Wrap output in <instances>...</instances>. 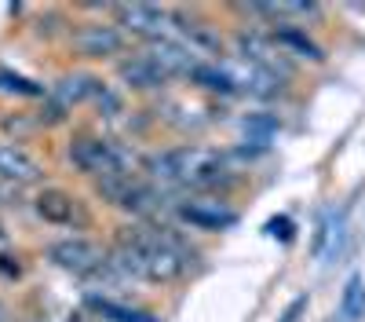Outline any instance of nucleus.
I'll return each mask as SVG.
<instances>
[{"label": "nucleus", "mask_w": 365, "mask_h": 322, "mask_svg": "<svg viewBox=\"0 0 365 322\" xmlns=\"http://www.w3.org/2000/svg\"><path fill=\"white\" fill-rule=\"evenodd\" d=\"M223 172V158L216 151L201 146H175V151L150 158V176L161 183H182V187H208Z\"/></svg>", "instance_id": "obj_2"}, {"label": "nucleus", "mask_w": 365, "mask_h": 322, "mask_svg": "<svg viewBox=\"0 0 365 322\" xmlns=\"http://www.w3.org/2000/svg\"><path fill=\"white\" fill-rule=\"evenodd\" d=\"M70 322H103V318H91V315H73Z\"/></svg>", "instance_id": "obj_23"}, {"label": "nucleus", "mask_w": 365, "mask_h": 322, "mask_svg": "<svg viewBox=\"0 0 365 322\" xmlns=\"http://www.w3.org/2000/svg\"><path fill=\"white\" fill-rule=\"evenodd\" d=\"M0 92H8V96H41L44 88L34 84L29 77H19L11 70H0Z\"/></svg>", "instance_id": "obj_18"}, {"label": "nucleus", "mask_w": 365, "mask_h": 322, "mask_svg": "<svg viewBox=\"0 0 365 322\" xmlns=\"http://www.w3.org/2000/svg\"><path fill=\"white\" fill-rule=\"evenodd\" d=\"M113 263L143 282H172L190 268V249L168 227H125L117 234Z\"/></svg>", "instance_id": "obj_1"}, {"label": "nucleus", "mask_w": 365, "mask_h": 322, "mask_svg": "<svg viewBox=\"0 0 365 322\" xmlns=\"http://www.w3.org/2000/svg\"><path fill=\"white\" fill-rule=\"evenodd\" d=\"M113 15H117V29L135 34V37H150V41H161L165 26H168V11L158 4H120L113 8Z\"/></svg>", "instance_id": "obj_8"}, {"label": "nucleus", "mask_w": 365, "mask_h": 322, "mask_svg": "<svg viewBox=\"0 0 365 322\" xmlns=\"http://www.w3.org/2000/svg\"><path fill=\"white\" fill-rule=\"evenodd\" d=\"M44 176V165L22 143H0V180L11 187H29Z\"/></svg>", "instance_id": "obj_9"}, {"label": "nucleus", "mask_w": 365, "mask_h": 322, "mask_svg": "<svg viewBox=\"0 0 365 322\" xmlns=\"http://www.w3.org/2000/svg\"><path fill=\"white\" fill-rule=\"evenodd\" d=\"M70 44L81 59H110L125 48V34L110 22H81L70 34Z\"/></svg>", "instance_id": "obj_5"}, {"label": "nucleus", "mask_w": 365, "mask_h": 322, "mask_svg": "<svg viewBox=\"0 0 365 322\" xmlns=\"http://www.w3.org/2000/svg\"><path fill=\"white\" fill-rule=\"evenodd\" d=\"M48 256L55 260V268H63L70 275H96L106 256L96 242H88V238H63V242H55L48 249Z\"/></svg>", "instance_id": "obj_6"}, {"label": "nucleus", "mask_w": 365, "mask_h": 322, "mask_svg": "<svg viewBox=\"0 0 365 322\" xmlns=\"http://www.w3.org/2000/svg\"><path fill=\"white\" fill-rule=\"evenodd\" d=\"M4 198H11V183H4V180H0V201H4Z\"/></svg>", "instance_id": "obj_22"}, {"label": "nucleus", "mask_w": 365, "mask_h": 322, "mask_svg": "<svg viewBox=\"0 0 365 322\" xmlns=\"http://www.w3.org/2000/svg\"><path fill=\"white\" fill-rule=\"evenodd\" d=\"M347 242V223H344V213H325L322 216V227H318V238H314V253L332 260V256H340Z\"/></svg>", "instance_id": "obj_12"}, {"label": "nucleus", "mask_w": 365, "mask_h": 322, "mask_svg": "<svg viewBox=\"0 0 365 322\" xmlns=\"http://www.w3.org/2000/svg\"><path fill=\"white\" fill-rule=\"evenodd\" d=\"M120 81H128L132 88H158V84L168 81V74L154 63V59L135 55V59H128V63L120 66Z\"/></svg>", "instance_id": "obj_13"}, {"label": "nucleus", "mask_w": 365, "mask_h": 322, "mask_svg": "<svg viewBox=\"0 0 365 322\" xmlns=\"http://www.w3.org/2000/svg\"><path fill=\"white\" fill-rule=\"evenodd\" d=\"M146 59H154V63L172 77V74H190L197 63H194V51L190 48H182V44H175V41H154V44H150L146 51H143Z\"/></svg>", "instance_id": "obj_11"}, {"label": "nucleus", "mask_w": 365, "mask_h": 322, "mask_svg": "<svg viewBox=\"0 0 365 322\" xmlns=\"http://www.w3.org/2000/svg\"><path fill=\"white\" fill-rule=\"evenodd\" d=\"M34 209H37V216H41L44 223H55V227H77V223L88 220V216H84V205H81L70 191H63V187L41 191L37 201H34Z\"/></svg>", "instance_id": "obj_7"}, {"label": "nucleus", "mask_w": 365, "mask_h": 322, "mask_svg": "<svg viewBox=\"0 0 365 322\" xmlns=\"http://www.w3.org/2000/svg\"><path fill=\"white\" fill-rule=\"evenodd\" d=\"M190 81H197L201 88H208V92H237L234 88V81H230V74L227 70H220V66H194L190 70Z\"/></svg>", "instance_id": "obj_17"}, {"label": "nucleus", "mask_w": 365, "mask_h": 322, "mask_svg": "<svg viewBox=\"0 0 365 322\" xmlns=\"http://www.w3.org/2000/svg\"><path fill=\"white\" fill-rule=\"evenodd\" d=\"M8 242V234H4V227H0V246H4Z\"/></svg>", "instance_id": "obj_24"}, {"label": "nucleus", "mask_w": 365, "mask_h": 322, "mask_svg": "<svg viewBox=\"0 0 365 322\" xmlns=\"http://www.w3.org/2000/svg\"><path fill=\"white\" fill-rule=\"evenodd\" d=\"M88 304L103 322H158L143 308H128V304H117V301H106V297H88Z\"/></svg>", "instance_id": "obj_15"}, {"label": "nucleus", "mask_w": 365, "mask_h": 322, "mask_svg": "<svg viewBox=\"0 0 365 322\" xmlns=\"http://www.w3.org/2000/svg\"><path fill=\"white\" fill-rule=\"evenodd\" d=\"M70 161H73L81 172L96 176V180L132 172V158H128V151H120L117 143L99 139V136H81V139H73V143H70Z\"/></svg>", "instance_id": "obj_3"}, {"label": "nucleus", "mask_w": 365, "mask_h": 322, "mask_svg": "<svg viewBox=\"0 0 365 322\" xmlns=\"http://www.w3.org/2000/svg\"><path fill=\"white\" fill-rule=\"evenodd\" d=\"M96 92H99V81L91 77V74L63 77V81H58V88H55V96H58V103H63V106H77V103H84L88 96H96Z\"/></svg>", "instance_id": "obj_16"}, {"label": "nucleus", "mask_w": 365, "mask_h": 322, "mask_svg": "<svg viewBox=\"0 0 365 322\" xmlns=\"http://www.w3.org/2000/svg\"><path fill=\"white\" fill-rule=\"evenodd\" d=\"M245 132L256 136V143H267L274 132H278V121H274V117H252V121H245Z\"/></svg>", "instance_id": "obj_20"}, {"label": "nucleus", "mask_w": 365, "mask_h": 322, "mask_svg": "<svg viewBox=\"0 0 365 322\" xmlns=\"http://www.w3.org/2000/svg\"><path fill=\"white\" fill-rule=\"evenodd\" d=\"M96 187H99V194H103L110 205H117V209H125V213L143 216V213H154V209H158V191L150 187L146 180H139V176H132V172L96 180Z\"/></svg>", "instance_id": "obj_4"}, {"label": "nucleus", "mask_w": 365, "mask_h": 322, "mask_svg": "<svg viewBox=\"0 0 365 322\" xmlns=\"http://www.w3.org/2000/svg\"><path fill=\"white\" fill-rule=\"evenodd\" d=\"M365 318V278L347 275L340 289V322H361Z\"/></svg>", "instance_id": "obj_14"}, {"label": "nucleus", "mask_w": 365, "mask_h": 322, "mask_svg": "<svg viewBox=\"0 0 365 322\" xmlns=\"http://www.w3.org/2000/svg\"><path fill=\"white\" fill-rule=\"evenodd\" d=\"M278 48H292V51H299L303 59H314V63L322 59V51H318L307 37H303L299 29H282V34H278Z\"/></svg>", "instance_id": "obj_19"}, {"label": "nucleus", "mask_w": 365, "mask_h": 322, "mask_svg": "<svg viewBox=\"0 0 365 322\" xmlns=\"http://www.w3.org/2000/svg\"><path fill=\"white\" fill-rule=\"evenodd\" d=\"M307 308V297H296L292 304H289V311H285V318L282 322H299V311Z\"/></svg>", "instance_id": "obj_21"}, {"label": "nucleus", "mask_w": 365, "mask_h": 322, "mask_svg": "<svg viewBox=\"0 0 365 322\" xmlns=\"http://www.w3.org/2000/svg\"><path fill=\"white\" fill-rule=\"evenodd\" d=\"M179 216L187 220L190 227H197V231H223V227H230L237 220L234 209H227L223 201H187L179 209Z\"/></svg>", "instance_id": "obj_10"}]
</instances>
